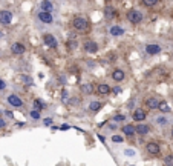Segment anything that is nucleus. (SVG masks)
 I'll return each instance as SVG.
<instances>
[{"instance_id": "nucleus-8", "label": "nucleus", "mask_w": 173, "mask_h": 166, "mask_svg": "<svg viewBox=\"0 0 173 166\" xmlns=\"http://www.w3.org/2000/svg\"><path fill=\"white\" fill-rule=\"evenodd\" d=\"M84 51L86 52H97L98 51V45L95 42H84Z\"/></svg>"}, {"instance_id": "nucleus-7", "label": "nucleus", "mask_w": 173, "mask_h": 166, "mask_svg": "<svg viewBox=\"0 0 173 166\" xmlns=\"http://www.w3.org/2000/svg\"><path fill=\"white\" fill-rule=\"evenodd\" d=\"M11 51L14 52V54H17V55H22V54H25L26 48H25L22 43H12V46H11Z\"/></svg>"}, {"instance_id": "nucleus-16", "label": "nucleus", "mask_w": 173, "mask_h": 166, "mask_svg": "<svg viewBox=\"0 0 173 166\" xmlns=\"http://www.w3.org/2000/svg\"><path fill=\"white\" fill-rule=\"evenodd\" d=\"M110 34H112V36H123V34H124V29H123V28L121 26H112L110 28Z\"/></svg>"}, {"instance_id": "nucleus-23", "label": "nucleus", "mask_w": 173, "mask_h": 166, "mask_svg": "<svg viewBox=\"0 0 173 166\" xmlns=\"http://www.w3.org/2000/svg\"><path fill=\"white\" fill-rule=\"evenodd\" d=\"M143 3H144L145 6H155V5L158 3V0H143Z\"/></svg>"}, {"instance_id": "nucleus-20", "label": "nucleus", "mask_w": 173, "mask_h": 166, "mask_svg": "<svg viewBox=\"0 0 173 166\" xmlns=\"http://www.w3.org/2000/svg\"><path fill=\"white\" fill-rule=\"evenodd\" d=\"M158 109H161L162 112H170V106L167 105V102H159Z\"/></svg>"}, {"instance_id": "nucleus-33", "label": "nucleus", "mask_w": 173, "mask_h": 166, "mask_svg": "<svg viewBox=\"0 0 173 166\" xmlns=\"http://www.w3.org/2000/svg\"><path fill=\"white\" fill-rule=\"evenodd\" d=\"M110 91L114 92V94H119V92H121V89H119V88H115V89H110Z\"/></svg>"}, {"instance_id": "nucleus-17", "label": "nucleus", "mask_w": 173, "mask_h": 166, "mask_svg": "<svg viewBox=\"0 0 173 166\" xmlns=\"http://www.w3.org/2000/svg\"><path fill=\"white\" fill-rule=\"evenodd\" d=\"M98 92H100V94H103V95L109 94V92H110V86H109V85H106V83H101V85L98 86Z\"/></svg>"}, {"instance_id": "nucleus-1", "label": "nucleus", "mask_w": 173, "mask_h": 166, "mask_svg": "<svg viewBox=\"0 0 173 166\" xmlns=\"http://www.w3.org/2000/svg\"><path fill=\"white\" fill-rule=\"evenodd\" d=\"M72 25H74V28L78 29V31H86L89 28V22L86 19H83V17H75L74 22H72Z\"/></svg>"}, {"instance_id": "nucleus-25", "label": "nucleus", "mask_w": 173, "mask_h": 166, "mask_svg": "<svg viewBox=\"0 0 173 166\" xmlns=\"http://www.w3.org/2000/svg\"><path fill=\"white\" fill-rule=\"evenodd\" d=\"M31 117H32V119H34V120H40V111H32V112H31Z\"/></svg>"}, {"instance_id": "nucleus-29", "label": "nucleus", "mask_w": 173, "mask_h": 166, "mask_svg": "<svg viewBox=\"0 0 173 166\" xmlns=\"http://www.w3.org/2000/svg\"><path fill=\"white\" fill-rule=\"evenodd\" d=\"M112 140L117 142V143H121V142H123V137H121V135H114V137H112Z\"/></svg>"}, {"instance_id": "nucleus-11", "label": "nucleus", "mask_w": 173, "mask_h": 166, "mask_svg": "<svg viewBox=\"0 0 173 166\" xmlns=\"http://www.w3.org/2000/svg\"><path fill=\"white\" fill-rule=\"evenodd\" d=\"M112 79H114L115 82L124 80V71H121V69H115V71L112 72Z\"/></svg>"}, {"instance_id": "nucleus-14", "label": "nucleus", "mask_w": 173, "mask_h": 166, "mask_svg": "<svg viewBox=\"0 0 173 166\" xmlns=\"http://www.w3.org/2000/svg\"><path fill=\"white\" fill-rule=\"evenodd\" d=\"M133 119L138 120V122L145 120V112H144L143 109H136V111H133Z\"/></svg>"}, {"instance_id": "nucleus-27", "label": "nucleus", "mask_w": 173, "mask_h": 166, "mask_svg": "<svg viewBox=\"0 0 173 166\" xmlns=\"http://www.w3.org/2000/svg\"><path fill=\"white\" fill-rule=\"evenodd\" d=\"M114 120H115V122H123V120H126V115L118 114V115H115V117H114Z\"/></svg>"}, {"instance_id": "nucleus-34", "label": "nucleus", "mask_w": 173, "mask_h": 166, "mask_svg": "<svg viewBox=\"0 0 173 166\" xmlns=\"http://www.w3.org/2000/svg\"><path fill=\"white\" fill-rule=\"evenodd\" d=\"M60 129H63V131L69 129V124H61V126H60Z\"/></svg>"}, {"instance_id": "nucleus-32", "label": "nucleus", "mask_w": 173, "mask_h": 166, "mask_svg": "<svg viewBox=\"0 0 173 166\" xmlns=\"http://www.w3.org/2000/svg\"><path fill=\"white\" fill-rule=\"evenodd\" d=\"M6 88V83L2 80V79H0V89H5Z\"/></svg>"}, {"instance_id": "nucleus-22", "label": "nucleus", "mask_w": 173, "mask_h": 166, "mask_svg": "<svg viewBox=\"0 0 173 166\" xmlns=\"http://www.w3.org/2000/svg\"><path fill=\"white\" fill-rule=\"evenodd\" d=\"M104 12H106V16H107V17H114L115 16V11H114V8H110V6H107V8L104 9Z\"/></svg>"}, {"instance_id": "nucleus-21", "label": "nucleus", "mask_w": 173, "mask_h": 166, "mask_svg": "<svg viewBox=\"0 0 173 166\" xmlns=\"http://www.w3.org/2000/svg\"><path fill=\"white\" fill-rule=\"evenodd\" d=\"M90 109H92V111H100V109H101V103L92 102V103H90Z\"/></svg>"}, {"instance_id": "nucleus-30", "label": "nucleus", "mask_w": 173, "mask_h": 166, "mask_svg": "<svg viewBox=\"0 0 173 166\" xmlns=\"http://www.w3.org/2000/svg\"><path fill=\"white\" fill-rule=\"evenodd\" d=\"M156 122H158L159 124H165V123H167V120H165L164 117H158V119H156Z\"/></svg>"}, {"instance_id": "nucleus-13", "label": "nucleus", "mask_w": 173, "mask_h": 166, "mask_svg": "<svg viewBox=\"0 0 173 166\" xmlns=\"http://www.w3.org/2000/svg\"><path fill=\"white\" fill-rule=\"evenodd\" d=\"M123 132L126 135H133L136 132V129H135L133 124H124V126H123Z\"/></svg>"}, {"instance_id": "nucleus-24", "label": "nucleus", "mask_w": 173, "mask_h": 166, "mask_svg": "<svg viewBox=\"0 0 173 166\" xmlns=\"http://www.w3.org/2000/svg\"><path fill=\"white\" fill-rule=\"evenodd\" d=\"M34 108H35L37 111H42V109H43V103L40 102V100H34Z\"/></svg>"}, {"instance_id": "nucleus-19", "label": "nucleus", "mask_w": 173, "mask_h": 166, "mask_svg": "<svg viewBox=\"0 0 173 166\" xmlns=\"http://www.w3.org/2000/svg\"><path fill=\"white\" fill-rule=\"evenodd\" d=\"M81 91L84 94H90L92 91H94V86H92L90 83H84V85H81Z\"/></svg>"}, {"instance_id": "nucleus-31", "label": "nucleus", "mask_w": 173, "mask_h": 166, "mask_svg": "<svg viewBox=\"0 0 173 166\" xmlns=\"http://www.w3.org/2000/svg\"><path fill=\"white\" fill-rule=\"evenodd\" d=\"M44 124H46V126H49V124H52V120L49 119V117H48V119H44Z\"/></svg>"}, {"instance_id": "nucleus-9", "label": "nucleus", "mask_w": 173, "mask_h": 166, "mask_svg": "<svg viewBox=\"0 0 173 166\" xmlns=\"http://www.w3.org/2000/svg\"><path fill=\"white\" fill-rule=\"evenodd\" d=\"M145 51H147V54H150V55H155V54L161 52V46L159 45H147L145 46Z\"/></svg>"}, {"instance_id": "nucleus-2", "label": "nucleus", "mask_w": 173, "mask_h": 166, "mask_svg": "<svg viewBox=\"0 0 173 166\" xmlns=\"http://www.w3.org/2000/svg\"><path fill=\"white\" fill-rule=\"evenodd\" d=\"M127 19L132 23H139V22H143V14L139 11H136V9H132V11L127 12Z\"/></svg>"}, {"instance_id": "nucleus-35", "label": "nucleus", "mask_w": 173, "mask_h": 166, "mask_svg": "<svg viewBox=\"0 0 173 166\" xmlns=\"http://www.w3.org/2000/svg\"><path fill=\"white\" fill-rule=\"evenodd\" d=\"M5 124H6L5 120H3V119H0V128H5Z\"/></svg>"}, {"instance_id": "nucleus-4", "label": "nucleus", "mask_w": 173, "mask_h": 166, "mask_svg": "<svg viewBox=\"0 0 173 166\" xmlns=\"http://www.w3.org/2000/svg\"><path fill=\"white\" fill-rule=\"evenodd\" d=\"M38 19L42 20L43 23H52L54 19H52V14L49 11H40L38 12Z\"/></svg>"}, {"instance_id": "nucleus-3", "label": "nucleus", "mask_w": 173, "mask_h": 166, "mask_svg": "<svg viewBox=\"0 0 173 166\" xmlns=\"http://www.w3.org/2000/svg\"><path fill=\"white\" fill-rule=\"evenodd\" d=\"M11 22H12V14L9 11H0V23L9 25Z\"/></svg>"}, {"instance_id": "nucleus-15", "label": "nucleus", "mask_w": 173, "mask_h": 166, "mask_svg": "<svg viewBox=\"0 0 173 166\" xmlns=\"http://www.w3.org/2000/svg\"><path fill=\"white\" fill-rule=\"evenodd\" d=\"M147 151L150 154H159V145L158 143H147Z\"/></svg>"}, {"instance_id": "nucleus-5", "label": "nucleus", "mask_w": 173, "mask_h": 166, "mask_svg": "<svg viewBox=\"0 0 173 166\" xmlns=\"http://www.w3.org/2000/svg\"><path fill=\"white\" fill-rule=\"evenodd\" d=\"M43 42L48 46H51V48H57V40H55V37L52 36V34H44V36H43Z\"/></svg>"}, {"instance_id": "nucleus-26", "label": "nucleus", "mask_w": 173, "mask_h": 166, "mask_svg": "<svg viewBox=\"0 0 173 166\" xmlns=\"http://www.w3.org/2000/svg\"><path fill=\"white\" fill-rule=\"evenodd\" d=\"M68 46H69V49H75V48H77V42L75 40H69Z\"/></svg>"}, {"instance_id": "nucleus-12", "label": "nucleus", "mask_w": 173, "mask_h": 166, "mask_svg": "<svg viewBox=\"0 0 173 166\" xmlns=\"http://www.w3.org/2000/svg\"><path fill=\"white\" fill-rule=\"evenodd\" d=\"M135 129H136V132H138V134H141V135L149 134V132H150V128L147 126V124H136Z\"/></svg>"}, {"instance_id": "nucleus-6", "label": "nucleus", "mask_w": 173, "mask_h": 166, "mask_svg": "<svg viewBox=\"0 0 173 166\" xmlns=\"http://www.w3.org/2000/svg\"><path fill=\"white\" fill-rule=\"evenodd\" d=\"M8 102H9V105H11V106H16V108H20V106L23 105L22 99H20L18 95H14V94L8 97Z\"/></svg>"}, {"instance_id": "nucleus-10", "label": "nucleus", "mask_w": 173, "mask_h": 166, "mask_svg": "<svg viewBox=\"0 0 173 166\" xmlns=\"http://www.w3.org/2000/svg\"><path fill=\"white\" fill-rule=\"evenodd\" d=\"M145 106H147L149 109H158V106H159V100H156L155 97H150V99L145 100Z\"/></svg>"}, {"instance_id": "nucleus-18", "label": "nucleus", "mask_w": 173, "mask_h": 166, "mask_svg": "<svg viewBox=\"0 0 173 166\" xmlns=\"http://www.w3.org/2000/svg\"><path fill=\"white\" fill-rule=\"evenodd\" d=\"M40 9H43V11H49V12H51V9H52V3L49 2V0H43L42 5H40Z\"/></svg>"}, {"instance_id": "nucleus-36", "label": "nucleus", "mask_w": 173, "mask_h": 166, "mask_svg": "<svg viewBox=\"0 0 173 166\" xmlns=\"http://www.w3.org/2000/svg\"><path fill=\"white\" fill-rule=\"evenodd\" d=\"M172 135H173V129H172Z\"/></svg>"}, {"instance_id": "nucleus-28", "label": "nucleus", "mask_w": 173, "mask_h": 166, "mask_svg": "<svg viewBox=\"0 0 173 166\" xmlns=\"http://www.w3.org/2000/svg\"><path fill=\"white\" fill-rule=\"evenodd\" d=\"M164 162L167 163V165H173V155H167L164 158Z\"/></svg>"}]
</instances>
